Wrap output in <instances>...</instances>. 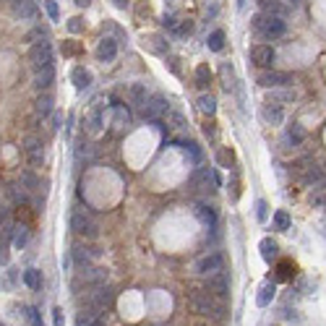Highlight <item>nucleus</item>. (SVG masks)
Masks as SVG:
<instances>
[{
    "label": "nucleus",
    "mask_w": 326,
    "mask_h": 326,
    "mask_svg": "<svg viewBox=\"0 0 326 326\" xmlns=\"http://www.w3.org/2000/svg\"><path fill=\"white\" fill-rule=\"evenodd\" d=\"M78 282H84L86 287H99V285L107 282V272L99 269V266H94V269H84L81 277H78Z\"/></svg>",
    "instance_id": "obj_15"
},
{
    "label": "nucleus",
    "mask_w": 326,
    "mask_h": 326,
    "mask_svg": "<svg viewBox=\"0 0 326 326\" xmlns=\"http://www.w3.org/2000/svg\"><path fill=\"white\" fill-rule=\"evenodd\" d=\"M81 52V44H76V42H65L63 44V55H78Z\"/></svg>",
    "instance_id": "obj_42"
},
{
    "label": "nucleus",
    "mask_w": 326,
    "mask_h": 326,
    "mask_svg": "<svg viewBox=\"0 0 326 326\" xmlns=\"http://www.w3.org/2000/svg\"><path fill=\"white\" fill-rule=\"evenodd\" d=\"M34 110H37V115H42V118H47V115L52 112V97L50 94H39L37 102H34Z\"/></svg>",
    "instance_id": "obj_26"
},
{
    "label": "nucleus",
    "mask_w": 326,
    "mask_h": 326,
    "mask_svg": "<svg viewBox=\"0 0 326 326\" xmlns=\"http://www.w3.org/2000/svg\"><path fill=\"white\" fill-rule=\"evenodd\" d=\"M26 321H29L31 326H42V316H39V311L34 308V306L26 308Z\"/></svg>",
    "instance_id": "obj_38"
},
{
    "label": "nucleus",
    "mask_w": 326,
    "mask_h": 326,
    "mask_svg": "<svg viewBox=\"0 0 326 326\" xmlns=\"http://www.w3.org/2000/svg\"><path fill=\"white\" fill-rule=\"evenodd\" d=\"M243 3H246V0H238V5H240V8H243Z\"/></svg>",
    "instance_id": "obj_54"
},
{
    "label": "nucleus",
    "mask_w": 326,
    "mask_h": 326,
    "mask_svg": "<svg viewBox=\"0 0 326 326\" xmlns=\"http://www.w3.org/2000/svg\"><path fill=\"white\" fill-rule=\"evenodd\" d=\"M219 76H222V81H225L222 86L230 91V89H232V68H230L227 63H222V65H219Z\"/></svg>",
    "instance_id": "obj_37"
},
{
    "label": "nucleus",
    "mask_w": 326,
    "mask_h": 326,
    "mask_svg": "<svg viewBox=\"0 0 326 326\" xmlns=\"http://www.w3.org/2000/svg\"><path fill=\"white\" fill-rule=\"evenodd\" d=\"M298 172H300V180L306 183V185H316L319 180H321V167L319 165H313L311 159H303V162H298Z\"/></svg>",
    "instance_id": "obj_9"
},
{
    "label": "nucleus",
    "mask_w": 326,
    "mask_h": 326,
    "mask_svg": "<svg viewBox=\"0 0 326 326\" xmlns=\"http://www.w3.org/2000/svg\"><path fill=\"white\" fill-rule=\"evenodd\" d=\"M251 60L256 65H261V68H272L274 65V50L269 47V44H256V47L251 50Z\"/></svg>",
    "instance_id": "obj_12"
},
{
    "label": "nucleus",
    "mask_w": 326,
    "mask_h": 326,
    "mask_svg": "<svg viewBox=\"0 0 326 326\" xmlns=\"http://www.w3.org/2000/svg\"><path fill=\"white\" fill-rule=\"evenodd\" d=\"M21 183H24V185H29V188H31V185H37V180H34V175H31V172H24V175H21Z\"/></svg>",
    "instance_id": "obj_46"
},
{
    "label": "nucleus",
    "mask_w": 326,
    "mask_h": 326,
    "mask_svg": "<svg viewBox=\"0 0 326 326\" xmlns=\"http://www.w3.org/2000/svg\"><path fill=\"white\" fill-rule=\"evenodd\" d=\"M10 230H13V227H5L3 238H0V264L8 261V235H10Z\"/></svg>",
    "instance_id": "obj_36"
},
{
    "label": "nucleus",
    "mask_w": 326,
    "mask_h": 326,
    "mask_svg": "<svg viewBox=\"0 0 326 326\" xmlns=\"http://www.w3.org/2000/svg\"><path fill=\"white\" fill-rule=\"evenodd\" d=\"M112 110H115V128H125L128 123H131V112H128L123 104H112Z\"/></svg>",
    "instance_id": "obj_28"
},
{
    "label": "nucleus",
    "mask_w": 326,
    "mask_h": 326,
    "mask_svg": "<svg viewBox=\"0 0 326 326\" xmlns=\"http://www.w3.org/2000/svg\"><path fill=\"white\" fill-rule=\"evenodd\" d=\"M199 110L204 112V115H214L217 112V102H214V97H199Z\"/></svg>",
    "instance_id": "obj_33"
},
{
    "label": "nucleus",
    "mask_w": 326,
    "mask_h": 326,
    "mask_svg": "<svg viewBox=\"0 0 326 326\" xmlns=\"http://www.w3.org/2000/svg\"><path fill=\"white\" fill-rule=\"evenodd\" d=\"M274 227H277V230H282V232L290 230V214L285 212V209H279V212L274 214Z\"/></svg>",
    "instance_id": "obj_34"
},
{
    "label": "nucleus",
    "mask_w": 326,
    "mask_h": 326,
    "mask_svg": "<svg viewBox=\"0 0 326 326\" xmlns=\"http://www.w3.org/2000/svg\"><path fill=\"white\" fill-rule=\"evenodd\" d=\"M261 115H264V120L269 125H279L285 120V110H282V104H279V102H266Z\"/></svg>",
    "instance_id": "obj_16"
},
{
    "label": "nucleus",
    "mask_w": 326,
    "mask_h": 326,
    "mask_svg": "<svg viewBox=\"0 0 326 326\" xmlns=\"http://www.w3.org/2000/svg\"><path fill=\"white\" fill-rule=\"evenodd\" d=\"M141 110H144V118H146V120H159L162 115L170 110V102L162 97V94H151V97H146V102H144Z\"/></svg>",
    "instance_id": "obj_5"
},
{
    "label": "nucleus",
    "mask_w": 326,
    "mask_h": 326,
    "mask_svg": "<svg viewBox=\"0 0 326 326\" xmlns=\"http://www.w3.org/2000/svg\"><path fill=\"white\" fill-rule=\"evenodd\" d=\"M293 274H295V266L290 264V261H282V264L277 266V279H290Z\"/></svg>",
    "instance_id": "obj_35"
},
{
    "label": "nucleus",
    "mask_w": 326,
    "mask_h": 326,
    "mask_svg": "<svg viewBox=\"0 0 326 326\" xmlns=\"http://www.w3.org/2000/svg\"><path fill=\"white\" fill-rule=\"evenodd\" d=\"M204 133H206V136H214V123H206V125H204Z\"/></svg>",
    "instance_id": "obj_50"
},
{
    "label": "nucleus",
    "mask_w": 326,
    "mask_h": 326,
    "mask_svg": "<svg viewBox=\"0 0 326 326\" xmlns=\"http://www.w3.org/2000/svg\"><path fill=\"white\" fill-rule=\"evenodd\" d=\"M102 125H104V104H91V110L86 115V131L89 133H102Z\"/></svg>",
    "instance_id": "obj_11"
},
{
    "label": "nucleus",
    "mask_w": 326,
    "mask_h": 326,
    "mask_svg": "<svg viewBox=\"0 0 326 326\" xmlns=\"http://www.w3.org/2000/svg\"><path fill=\"white\" fill-rule=\"evenodd\" d=\"M112 3H115V8H128V5H131V0H112Z\"/></svg>",
    "instance_id": "obj_49"
},
{
    "label": "nucleus",
    "mask_w": 326,
    "mask_h": 326,
    "mask_svg": "<svg viewBox=\"0 0 326 326\" xmlns=\"http://www.w3.org/2000/svg\"><path fill=\"white\" fill-rule=\"evenodd\" d=\"M256 217H259L261 222L266 219V201H259V204H256Z\"/></svg>",
    "instance_id": "obj_45"
},
{
    "label": "nucleus",
    "mask_w": 326,
    "mask_h": 326,
    "mask_svg": "<svg viewBox=\"0 0 326 326\" xmlns=\"http://www.w3.org/2000/svg\"><path fill=\"white\" fill-rule=\"evenodd\" d=\"M209 81H212V71H209V65H199V68H196V86L206 89Z\"/></svg>",
    "instance_id": "obj_30"
},
{
    "label": "nucleus",
    "mask_w": 326,
    "mask_h": 326,
    "mask_svg": "<svg viewBox=\"0 0 326 326\" xmlns=\"http://www.w3.org/2000/svg\"><path fill=\"white\" fill-rule=\"evenodd\" d=\"M287 3H290V5H298V3H300V0H287Z\"/></svg>",
    "instance_id": "obj_53"
},
{
    "label": "nucleus",
    "mask_w": 326,
    "mask_h": 326,
    "mask_svg": "<svg viewBox=\"0 0 326 326\" xmlns=\"http://www.w3.org/2000/svg\"><path fill=\"white\" fill-rule=\"evenodd\" d=\"M191 185H193V188H199V191H209V185H219V178H217L214 170L199 167V170L191 175Z\"/></svg>",
    "instance_id": "obj_8"
},
{
    "label": "nucleus",
    "mask_w": 326,
    "mask_h": 326,
    "mask_svg": "<svg viewBox=\"0 0 326 326\" xmlns=\"http://www.w3.org/2000/svg\"><path fill=\"white\" fill-rule=\"evenodd\" d=\"M44 8H47V13H50V18H52V21L60 18V8H57L55 0H47V3H44Z\"/></svg>",
    "instance_id": "obj_40"
},
{
    "label": "nucleus",
    "mask_w": 326,
    "mask_h": 326,
    "mask_svg": "<svg viewBox=\"0 0 326 326\" xmlns=\"http://www.w3.org/2000/svg\"><path fill=\"white\" fill-rule=\"evenodd\" d=\"M274 293H277L274 282H264L261 290H259V298H256V303H259L261 308H266V306H269V303L274 300Z\"/></svg>",
    "instance_id": "obj_22"
},
{
    "label": "nucleus",
    "mask_w": 326,
    "mask_h": 326,
    "mask_svg": "<svg viewBox=\"0 0 326 326\" xmlns=\"http://www.w3.org/2000/svg\"><path fill=\"white\" fill-rule=\"evenodd\" d=\"M24 151H26V157H29L31 165H42V162H44V146H42L39 138L29 136L26 141H24Z\"/></svg>",
    "instance_id": "obj_13"
},
{
    "label": "nucleus",
    "mask_w": 326,
    "mask_h": 326,
    "mask_svg": "<svg viewBox=\"0 0 326 326\" xmlns=\"http://www.w3.org/2000/svg\"><path fill=\"white\" fill-rule=\"evenodd\" d=\"M259 5L264 13H269V16H287V5H282L279 0H259Z\"/></svg>",
    "instance_id": "obj_20"
},
{
    "label": "nucleus",
    "mask_w": 326,
    "mask_h": 326,
    "mask_svg": "<svg viewBox=\"0 0 326 326\" xmlns=\"http://www.w3.org/2000/svg\"><path fill=\"white\" fill-rule=\"evenodd\" d=\"M206 44H209V50H212V52H222L225 50V31L222 29L212 31V34H209V39H206Z\"/></svg>",
    "instance_id": "obj_25"
},
{
    "label": "nucleus",
    "mask_w": 326,
    "mask_h": 326,
    "mask_svg": "<svg viewBox=\"0 0 326 326\" xmlns=\"http://www.w3.org/2000/svg\"><path fill=\"white\" fill-rule=\"evenodd\" d=\"M5 3H10V0H5Z\"/></svg>",
    "instance_id": "obj_55"
},
{
    "label": "nucleus",
    "mask_w": 326,
    "mask_h": 326,
    "mask_svg": "<svg viewBox=\"0 0 326 326\" xmlns=\"http://www.w3.org/2000/svg\"><path fill=\"white\" fill-rule=\"evenodd\" d=\"M89 326H102V321H99V319H94V321H91Z\"/></svg>",
    "instance_id": "obj_52"
},
{
    "label": "nucleus",
    "mask_w": 326,
    "mask_h": 326,
    "mask_svg": "<svg viewBox=\"0 0 326 326\" xmlns=\"http://www.w3.org/2000/svg\"><path fill=\"white\" fill-rule=\"evenodd\" d=\"M68 29H71L73 34H78V31H84V21H81L78 16H73V18H68Z\"/></svg>",
    "instance_id": "obj_41"
},
{
    "label": "nucleus",
    "mask_w": 326,
    "mask_h": 326,
    "mask_svg": "<svg viewBox=\"0 0 326 326\" xmlns=\"http://www.w3.org/2000/svg\"><path fill=\"white\" fill-rule=\"evenodd\" d=\"M285 141L290 146H300L303 141H306V128H303L300 123H290L287 131H285Z\"/></svg>",
    "instance_id": "obj_18"
},
{
    "label": "nucleus",
    "mask_w": 326,
    "mask_h": 326,
    "mask_svg": "<svg viewBox=\"0 0 326 326\" xmlns=\"http://www.w3.org/2000/svg\"><path fill=\"white\" fill-rule=\"evenodd\" d=\"M209 293L217 295V298H225L230 293V279H227V274L222 269L214 272V274H209Z\"/></svg>",
    "instance_id": "obj_10"
},
{
    "label": "nucleus",
    "mask_w": 326,
    "mask_h": 326,
    "mask_svg": "<svg viewBox=\"0 0 326 326\" xmlns=\"http://www.w3.org/2000/svg\"><path fill=\"white\" fill-rule=\"evenodd\" d=\"M71 81H73V86L76 89H86L91 84V73L86 71V68H73V73H71Z\"/></svg>",
    "instance_id": "obj_23"
},
{
    "label": "nucleus",
    "mask_w": 326,
    "mask_h": 326,
    "mask_svg": "<svg viewBox=\"0 0 326 326\" xmlns=\"http://www.w3.org/2000/svg\"><path fill=\"white\" fill-rule=\"evenodd\" d=\"M71 227H73V232L76 235H84V238H97V222L91 219L86 212H73V217H71Z\"/></svg>",
    "instance_id": "obj_4"
},
{
    "label": "nucleus",
    "mask_w": 326,
    "mask_h": 326,
    "mask_svg": "<svg viewBox=\"0 0 326 326\" xmlns=\"http://www.w3.org/2000/svg\"><path fill=\"white\" fill-rule=\"evenodd\" d=\"M13 3V13L18 18H34L37 16V0H10Z\"/></svg>",
    "instance_id": "obj_17"
},
{
    "label": "nucleus",
    "mask_w": 326,
    "mask_h": 326,
    "mask_svg": "<svg viewBox=\"0 0 326 326\" xmlns=\"http://www.w3.org/2000/svg\"><path fill=\"white\" fill-rule=\"evenodd\" d=\"M253 31L261 34L264 39H277V37H282V34L287 31V24H285L282 16L259 13V16H253Z\"/></svg>",
    "instance_id": "obj_1"
},
{
    "label": "nucleus",
    "mask_w": 326,
    "mask_h": 326,
    "mask_svg": "<svg viewBox=\"0 0 326 326\" xmlns=\"http://www.w3.org/2000/svg\"><path fill=\"white\" fill-rule=\"evenodd\" d=\"M73 3H76V5H81V8H86V5L91 3V0H73Z\"/></svg>",
    "instance_id": "obj_51"
},
{
    "label": "nucleus",
    "mask_w": 326,
    "mask_h": 326,
    "mask_svg": "<svg viewBox=\"0 0 326 326\" xmlns=\"http://www.w3.org/2000/svg\"><path fill=\"white\" fill-rule=\"evenodd\" d=\"M10 238H13V246L16 248H24L29 243V227L26 225H16L13 230H10Z\"/></svg>",
    "instance_id": "obj_24"
},
{
    "label": "nucleus",
    "mask_w": 326,
    "mask_h": 326,
    "mask_svg": "<svg viewBox=\"0 0 326 326\" xmlns=\"http://www.w3.org/2000/svg\"><path fill=\"white\" fill-rule=\"evenodd\" d=\"M52 81H55V71L52 68H42V71H37V76H34V86L42 91V89H50Z\"/></svg>",
    "instance_id": "obj_21"
},
{
    "label": "nucleus",
    "mask_w": 326,
    "mask_h": 326,
    "mask_svg": "<svg viewBox=\"0 0 326 326\" xmlns=\"http://www.w3.org/2000/svg\"><path fill=\"white\" fill-rule=\"evenodd\" d=\"M29 60H31V65L37 68V71H42V68H52V50H50V44L47 42L34 44V47L29 50Z\"/></svg>",
    "instance_id": "obj_6"
},
{
    "label": "nucleus",
    "mask_w": 326,
    "mask_h": 326,
    "mask_svg": "<svg viewBox=\"0 0 326 326\" xmlns=\"http://www.w3.org/2000/svg\"><path fill=\"white\" fill-rule=\"evenodd\" d=\"M191 308L196 313H201V316H222V308L214 306V298L212 293H204V290H193L191 293Z\"/></svg>",
    "instance_id": "obj_2"
},
{
    "label": "nucleus",
    "mask_w": 326,
    "mask_h": 326,
    "mask_svg": "<svg viewBox=\"0 0 326 326\" xmlns=\"http://www.w3.org/2000/svg\"><path fill=\"white\" fill-rule=\"evenodd\" d=\"M91 256H94V253H89V248H84V246H76V248H73V261H76L78 266H86V264L91 261Z\"/></svg>",
    "instance_id": "obj_32"
},
{
    "label": "nucleus",
    "mask_w": 326,
    "mask_h": 326,
    "mask_svg": "<svg viewBox=\"0 0 326 326\" xmlns=\"http://www.w3.org/2000/svg\"><path fill=\"white\" fill-rule=\"evenodd\" d=\"M24 285L29 290H42V274H39V269H26L24 272Z\"/></svg>",
    "instance_id": "obj_27"
},
{
    "label": "nucleus",
    "mask_w": 326,
    "mask_h": 326,
    "mask_svg": "<svg viewBox=\"0 0 326 326\" xmlns=\"http://www.w3.org/2000/svg\"><path fill=\"white\" fill-rule=\"evenodd\" d=\"M0 326H3V324H0Z\"/></svg>",
    "instance_id": "obj_56"
},
{
    "label": "nucleus",
    "mask_w": 326,
    "mask_h": 326,
    "mask_svg": "<svg viewBox=\"0 0 326 326\" xmlns=\"http://www.w3.org/2000/svg\"><path fill=\"white\" fill-rule=\"evenodd\" d=\"M55 326H63V311L55 308Z\"/></svg>",
    "instance_id": "obj_48"
},
{
    "label": "nucleus",
    "mask_w": 326,
    "mask_h": 326,
    "mask_svg": "<svg viewBox=\"0 0 326 326\" xmlns=\"http://www.w3.org/2000/svg\"><path fill=\"white\" fill-rule=\"evenodd\" d=\"M222 264H225L222 253L212 251V253L201 256V259L193 264V272H196V274H201V277H209V274H214V272H219V269H222Z\"/></svg>",
    "instance_id": "obj_3"
},
{
    "label": "nucleus",
    "mask_w": 326,
    "mask_h": 326,
    "mask_svg": "<svg viewBox=\"0 0 326 326\" xmlns=\"http://www.w3.org/2000/svg\"><path fill=\"white\" fill-rule=\"evenodd\" d=\"M172 31H175L178 37H188V34L193 31V24H191V21H180V24H175V29H172Z\"/></svg>",
    "instance_id": "obj_39"
},
{
    "label": "nucleus",
    "mask_w": 326,
    "mask_h": 326,
    "mask_svg": "<svg viewBox=\"0 0 326 326\" xmlns=\"http://www.w3.org/2000/svg\"><path fill=\"white\" fill-rule=\"evenodd\" d=\"M91 154H94L91 144H81V146H78V159H81V157H91Z\"/></svg>",
    "instance_id": "obj_44"
},
{
    "label": "nucleus",
    "mask_w": 326,
    "mask_h": 326,
    "mask_svg": "<svg viewBox=\"0 0 326 326\" xmlns=\"http://www.w3.org/2000/svg\"><path fill=\"white\" fill-rule=\"evenodd\" d=\"M193 212H196V217H199L204 225H209V227L217 225V212H214V206H209V204H196Z\"/></svg>",
    "instance_id": "obj_19"
},
{
    "label": "nucleus",
    "mask_w": 326,
    "mask_h": 326,
    "mask_svg": "<svg viewBox=\"0 0 326 326\" xmlns=\"http://www.w3.org/2000/svg\"><path fill=\"white\" fill-rule=\"evenodd\" d=\"M259 248H261V256H264V261H274V259H277V243H274L272 238H264Z\"/></svg>",
    "instance_id": "obj_29"
},
{
    "label": "nucleus",
    "mask_w": 326,
    "mask_h": 326,
    "mask_svg": "<svg viewBox=\"0 0 326 326\" xmlns=\"http://www.w3.org/2000/svg\"><path fill=\"white\" fill-rule=\"evenodd\" d=\"M131 99H133V104L144 107V102H146V89H144V84H131Z\"/></svg>",
    "instance_id": "obj_31"
},
{
    "label": "nucleus",
    "mask_w": 326,
    "mask_h": 326,
    "mask_svg": "<svg viewBox=\"0 0 326 326\" xmlns=\"http://www.w3.org/2000/svg\"><path fill=\"white\" fill-rule=\"evenodd\" d=\"M219 162H222V165H230V162H232V151H219Z\"/></svg>",
    "instance_id": "obj_47"
},
{
    "label": "nucleus",
    "mask_w": 326,
    "mask_h": 326,
    "mask_svg": "<svg viewBox=\"0 0 326 326\" xmlns=\"http://www.w3.org/2000/svg\"><path fill=\"white\" fill-rule=\"evenodd\" d=\"M97 57L102 63H112L115 57H118V42L112 37H104L99 44H97Z\"/></svg>",
    "instance_id": "obj_14"
},
{
    "label": "nucleus",
    "mask_w": 326,
    "mask_h": 326,
    "mask_svg": "<svg viewBox=\"0 0 326 326\" xmlns=\"http://www.w3.org/2000/svg\"><path fill=\"white\" fill-rule=\"evenodd\" d=\"M37 37H47V29L44 26H37V29H31L29 34H26V39L31 42V39H37Z\"/></svg>",
    "instance_id": "obj_43"
},
{
    "label": "nucleus",
    "mask_w": 326,
    "mask_h": 326,
    "mask_svg": "<svg viewBox=\"0 0 326 326\" xmlns=\"http://www.w3.org/2000/svg\"><path fill=\"white\" fill-rule=\"evenodd\" d=\"M259 84L264 86V89H279V86H290L293 84V76L290 73H285V71H264L261 76H259Z\"/></svg>",
    "instance_id": "obj_7"
}]
</instances>
